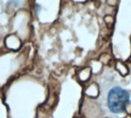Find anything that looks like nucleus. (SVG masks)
Listing matches in <instances>:
<instances>
[{
  "instance_id": "nucleus-1",
  "label": "nucleus",
  "mask_w": 131,
  "mask_h": 118,
  "mask_svg": "<svg viewBox=\"0 0 131 118\" xmlns=\"http://www.w3.org/2000/svg\"><path fill=\"white\" fill-rule=\"evenodd\" d=\"M129 100V93L126 90L119 87H115L112 88L107 94V106L111 113L121 114L125 111Z\"/></svg>"
}]
</instances>
